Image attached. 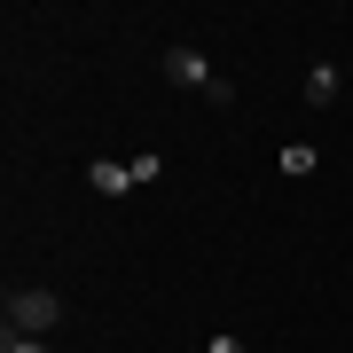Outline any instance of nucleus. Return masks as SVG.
<instances>
[{"label":"nucleus","mask_w":353,"mask_h":353,"mask_svg":"<svg viewBox=\"0 0 353 353\" xmlns=\"http://www.w3.org/2000/svg\"><path fill=\"white\" fill-rule=\"evenodd\" d=\"M0 322H8L16 338H55V330H63V290H48V283H16L8 299H0Z\"/></svg>","instance_id":"obj_1"},{"label":"nucleus","mask_w":353,"mask_h":353,"mask_svg":"<svg viewBox=\"0 0 353 353\" xmlns=\"http://www.w3.org/2000/svg\"><path fill=\"white\" fill-rule=\"evenodd\" d=\"M157 63H165V79H173V87L204 94V102H212V110H228V102H236V87H228V79H220V63H204V48H181V39H173V48H165Z\"/></svg>","instance_id":"obj_2"},{"label":"nucleus","mask_w":353,"mask_h":353,"mask_svg":"<svg viewBox=\"0 0 353 353\" xmlns=\"http://www.w3.org/2000/svg\"><path fill=\"white\" fill-rule=\"evenodd\" d=\"M87 189L94 196H134L141 189V181H134V157H94L87 165Z\"/></svg>","instance_id":"obj_3"},{"label":"nucleus","mask_w":353,"mask_h":353,"mask_svg":"<svg viewBox=\"0 0 353 353\" xmlns=\"http://www.w3.org/2000/svg\"><path fill=\"white\" fill-rule=\"evenodd\" d=\"M306 110H330V102H338L345 94V79H338V63H330V55H322V63H306Z\"/></svg>","instance_id":"obj_4"},{"label":"nucleus","mask_w":353,"mask_h":353,"mask_svg":"<svg viewBox=\"0 0 353 353\" xmlns=\"http://www.w3.org/2000/svg\"><path fill=\"white\" fill-rule=\"evenodd\" d=\"M314 165H322V150H314V141H283V173H290V181H306Z\"/></svg>","instance_id":"obj_5"},{"label":"nucleus","mask_w":353,"mask_h":353,"mask_svg":"<svg viewBox=\"0 0 353 353\" xmlns=\"http://www.w3.org/2000/svg\"><path fill=\"white\" fill-rule=\"evenodd\" d=\"M0 353H55L48 338H16V330H8V338H0Z\"/></svg>","instance_id":"obj_6"},{"label":"nucleus","mask_w":353,"mask_h":353,"mask_svg":"<svg viewBox=\"0 0 353 353\" xmlns=\"http://www.w3.org/2000/svg\"><path fill=\"white\" fill-rule=\"evenodd\" d=\"M204 353H252L243 338H204Z\"/></svg>","instance_id":"obj_7"}]
</instances>
